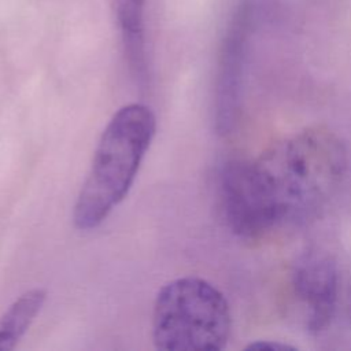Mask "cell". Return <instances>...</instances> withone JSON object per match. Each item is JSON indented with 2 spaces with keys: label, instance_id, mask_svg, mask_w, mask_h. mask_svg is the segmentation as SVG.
<instances>
[{
  "label": "cell",
  "instance_id": "277c9868",
  "mask_svg": "<svg viewBox=\"0 0 351 351\" xmlns=\"http://www.w3.org/2000/svg\"><path fill=\"white\" fill-rule=\"evenodd\" d=\"M219 193L225 219L234 234L256 239L277 226L254 160L228 162L219 176Z\"/></svg>",
  "mask_w": 351,
  "mask_h": 351
},
{
  "label": "cell",
  "instance_id": "52a82bcc",
  "mask_svg": "<svg viewBox=\"0 0 351 351\" xmlns=\"http://www.w3.org/2000/svg\"><path fill=\"white\" fill-rule=\"evenodd\" d=\"M47 299V291L33 288L18 296L0 315V351H11L27 332Z\"/></svg>",
  "mask_w": 351,
  "mask_h": 351
},
{
  "label": "cell",
  "instance_id": "6da1fadb",
  "mask_svg": "<svg viewBox=\"0 0 351 351\" xmlns=\"http://www.w3.org/2000/svg\"><path fill=\"white\" fill-rule=\"evenodd\" d=\"M254 163L281 225L306 221L329 202L344 177L347 155L333 132L314 126L277 143Z\"/></svg>",
  "mask_w": 351,
  "mask_h": 351
},
{
  "label": "cell",
  "instance_id": "7a4b0ae2",
  "mask_svg": "<svg viewBox=\"0 0 351 351\" xmlns=\"http://www.w3.org/2000/svg\"><path fill=\"white\" fill-rule=\"evenodd\" d=\"M155 132V114L144 104L123 106L112 115L74 204L73 222L77 229L97 228L126 197Z\"/></svg>",
  "mask_w": 351,
  "mask_h": 351
},
{
  "label": "cell",
  "instance_id": "ba28073f",
  "mask_svg": "<svg viewBox=\"0 0 351 351\" xmlns=\"http://www.w3.org/2000/svg\"><path fill=\"white\" fill-rule=\"evenodd\" d=\"M247 350H270V351H284V350H295V347L280 343V341H270V340H258L245 347Z\"/></svg>",
  "mask_w": 351,
  "mask_h": 351
},
{
  "label": "cell",
  "instance_id": "5b68a950",
  "mask_svg": "<svg viewBox=\"0 0 351 351\" xmlns=\"http://www.w3.org/2000/svg\"><path fill=\"white\" fill-rule=\"evenodd\" d=\"M295 293L306 307L307 328L319 333L332 321L339 293L336 261L325 251L308 250L295 263L292 273Z\"/></svg>",
  "mask_w": 351,
  "mask_h": 351
},
{
  "label": "cell",
  "instance_id": "8992f818",
  "mask_svg": "<svg viewBox=\"0 0 351 351\" xmlns=\"http://www.w3.org/2000/svg\"><path fill=\"white\" fill-rule=\"evenodd\" d=\"M145 3L147 0H110L126 62L133 77L141 85L148 81Z\"/></svg>",
  "mask_w": 351,
  "mask_h": 351
},
{
  "label": "cell",
  "instance_id": "3957f363",
  "mask_svg": "<svg viewBox=\"0 0 351 351\" xmlns=\"http://www.w3.org/2000/svg\"><path fill=\"white\" fill-rule=\"evenodd\" d=\"M230 310L223 293L204 278L186 276L166 282L152 310V341L160 351H218L230 336Z\"/></svg>",
  "mask_w": 351,
  "mask_h": 351
}]
</instances>
